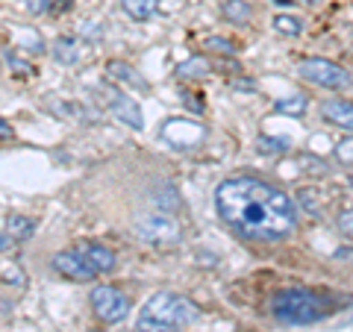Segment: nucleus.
<instances>
[{
    "label": "nucleus",
    "mask_w": 353,
    "mask_h": 332,
    "mask_svg": "<svg viewBox=\"0 0 353 332\" xmlns=\"http://www.w3.org/2000/svg\"><path fill=\"white\" fill-rule=\"evenodd\" d=\"M350 188H353V176H350Z\"/></svg>",
    "instance_id": "2f4dec72"
},
{
    "label": "nucleus",
    "mask_w": 353,
    "mask_h": 332,
    "mask_svg": "<svg viewBox=\"0 0 353 332\" xmlns=\"http://www.w3.org/2000/svg\"><path fill=\"white\" fill-rule=\"evenodd\" d=\"M53 59L62 62V65H74L80 59V41L71 39V36H62L53 41Z\"/></svg>",
    "instance_id": "2eb2a0df"
},
{
    "label": "nucleus",
    "mask_w": 353,
    "mask_h": 332,
    "mask_svg": "<svg viewBox=\"0 0 353 332\" xmlns=\"http://www.w3.org/2000/svg\"><path fill=\"white\" fill-rule=\"evenodd\" d=\"M12 138H15L12 124H9L6 118H0V141H12Z\"/></svg>",
    "instance_id": "bb28decb"
},
{
    "label": "nucleus",
    "mask_w": 353,
    "mask_h": 332,
    "mask_svg": "<svg viewBox=\"0 0 353 332\" xmlns=\"http://www.w3.org/2000/svg\"><path fill=\"white\" fill-rule=\"evenodd\" d=\"M301 3H306V6H321L324 0H301Z\"/></svg>",
    "instance_id": "c756f323"
},
{
    "label": "nucleus",
    "mask_w": 353,
    "mask_h": 332,
    "mask_svg": "<svg viewBox=\"0 0 353 332\" xmlns=\"http://www.w3.org/2000/svg\"><path fill=\"white\" fill-rule=\"evenodd\" d=\"M297 206L303 209L306 215H312V218H321V206H318V200H315V194L309 191V188H303L301 194H297Z\"/></svg>",
    "instance_id": "6ab92c4d"
},
{
    "label": "nucleus",
    "mask_w": 353,
    "mask_h": 332,
    "mask_svg": "<svg viewBox=\"0 0 353 332\" xmlns=\"http://www.w3.org/2000/svg\"><path fill=\"white\" fill-rule=\"evenodd\" d=\"M336 259H345V262H353V250H339Z\"/></svg>",
    "instance_id": "cd10ccee"
},
{
    "label": "nucleus",
    "mask_w": 353,
    "mask_h": 332,
    "mask_svg": "<svg viewBox=\"0 0 353 332\" xmlns=\"http://www.w3.org/2000/svg\"><path fill=\"white\" fill-rule=\"evenodd\" d=\"M206 48L215 50V53H236V44L230 39H221V36H209L206 39Z\"/></svg>",
    "instance_id": "5701e85b"
},
{
    "label": "nucleus",
    "mask_w": 353,
    "mask_h": 332,
    "mask_svg": "<svg viewBox=\"0 0 353 332\" xmlns=\"http://www.w3.org/2000/svg\"><path fill=\"white\" fill-rule=\"evenodd\" d=\"M121 6L132 21H148L157 12V0H121Z\"/></svg>",
    "instance_id": "f3484780"
},
{
    "label": "nucleus",
    "mask_w": 353,
    "mask_h": 332,
    "mask_svg": "<svg viewBox=\"0 0 353 332\" xmlns=\"http://www.w3.org/2000/svg\"><path fill=\"white\" fill-rule=\"evenodd\" d=\"M9 245H12V238H9V236H6V232H0V250H6Z\"/></svg>",
    "instance_id": "c85d7f7f"
},
{
    "label": "nucleus",
    "mask_w": 353,
    "mask_h": 332,
    "mask_svg": "<svg viewBox=\"0 0 353 332\" xmlns=\"http://www.w3.org/2000/svg\"><path fill=\"white\" fill-rule=\"evenodd\" d=\"M321 115H324V121H330V124L353 132V103L350 101H341V97H336V101H324Z\"/></svg>",
    "instance_id": "9d476101"
},
{
    "label": "nucleus",
    "mask_w": 353,
    "mask_h": 332,
    "mask_svg": "<svg viewBox=\"0 0 353 332\" xmlns=\"http://www.w3.org/2000/svg\"><path fill=\"white\" fill-rule=\"evenodd\" d=\"M136 332H180V326H171V324H159V320H148V318H139Z\"/></svg>",
    "instance_id": "aec40b11"
},
{
    "label": "nucleus",
    "mask_w": 353,
    "mask_h": 332,
    "mask_svg": "<svg viewBox=\"0 0 353 332\" xmlns=\"http://www.w3.org/2000/svg\"><path fill=\"white\" fill-rule=\"evenodd\" d=\"M306 106H309V101L303 94H289V97H280V101L274 103V109H277L280 115H289V118H301L306 112Z\"/></svg>",
    "instance_id": "dca6fc26"
},
{
    "label": "nucleus",
    "mask_w": 353,
    "mask_h": 332,
    "mask_svg": "<svg viewBox=\"0 0 353 332\" xmlns=\"http://www.w3.org/2000/svg\"><path fill=\"white\" fill-rule=\"evenodd\" d=\"M92 309L103 324H118L130 312V297L115 285H97L92 291Z\"/></svg>",
    "instance_id": "423d86ee"
},
{
    "label": "nucleus",
    "mask_w": 353,
    "mask_h": 332,
    "mask_svg": "<svg viewBox=\"0 0 353 332\" xmlns=\"http://www.w3.org/2000/svg\"><path fill=\"white\" fill-rule=\"evenodd\" d=\"M139 318L159 320V324H171V326H185V324H194V320L201 318V309H197L189 297H183V294L159 291V294H153L145 306H141Z\"/></svg>",
    "instance_id": "7ed1b4c3"
},
{
    "label": "nucleus",
    "mask_w": 353,
    "mask_h": 332,
    "mask_svg": "<svg viewBox=\"0 0 353 332\" xmlns=\"http://www.w3.org/2000/svg\"><path fill=\"white\" fill-rule=\"evenodd\" d=\"M30 12H36V15H41V12H48V9L53 6V0H30Z\"/></svg>",
    "instance_id": "a878e982"
},
{
    "label": "nucleus",
    "mask_w": 353,
    "mask_h": 332,
    "mask_svg": "<svg viewBox=\"0 0 353 332\" xmlns=\"http://www.w3.org/2000/svg\"><path fill=\"white\" fill-rule=\"evenodd\" d=\"M256 147H259L262 153H283V150H289V145H285L283 138H268V136H262V138L256 141Z\"/></svg>",
    "instance_id": "4be33fe9"
},
{
    "label": "nucleus",
    "mask_w": 353,
    "mask_h": 332,
    "mask_svg": "<svg viewBox=\"0 0 353 332\" xmlns=\"http://www.w3.org/2000/svg\"><path fill=\"white\" fill-rule=\"evenodd\" d=\"M136 232L141 236V241H148V245H157V247L180 245V238H183V227L176 224L171 215H157V212L139 218Z\"/></svg>",
    "instance_id": "39448f33"
},
{
    "label": "nucleus",
    "mask_w": 353,
    "mask_h": 332,
    "mask_svg": "<svg viewBox=\"0 0 353 332\" xmlns=\"http://www.w3.org/2000/svg\"><path fill=\"white\" fill-rule=\"evenodd\" d=\"M209 74H212V65L203 56H192V59L176 65V76H180V80H203Z\"/></svg>",
    "instance_id": "ddd939ff"
},
{
    "label": "nucleus",
    "mask_w": 353,
    "mask_h": 332,
    "mask_svg": "<svg viewBox=\"0 0 353 332\" xmlns=\"http://www.w3.org/2000/svg\"><path fill=\"white\" fill-rule=\"evenodd\" d=\"M221 12H224V18L230 21V24H236V27L250 24V18H253V9H250L248 0H224Z\"/></svg>",
    "instance_id": "4468645a"
},
{
    "label": "nucleus",
    "mask_w": 353,
    "mask_h": 332,
    "mask_svg": "<svg viewBox=\"0 0 353 332\" xmlns=\"http://www.w3.org/2000/svg\"><path fill=\"white\" fill-rule=\"evenodd\" d=\"M53 271H57L59 276H65V280H71V282H92L97 276V271L85 262V256L80 250L57 253V256H53Z\"/></svg>",
    "instance_id": "0eeeda50"
},
{
    "label": "nucleus",
    "mask_w": 353,
    "mask_h": 332,
    "mask_svg": "<svg viewBox=\"0 0 353 332\" xmlns=\"http://www.w3.org/2000/svg\"><path fill=\"white\" fill-rule=\"evenodd\" d=\"M336 156L341 159V165H353V138H345L336 147Z\"/></svg>",
    "instance_id": "b1692460"
},
{
    "label": "nucleus",
    "mask_w": 353,
    "mask_h": 332,
    "mask_svg": "<svg viewBox=\"0 0 353 332\" xmlns=\"http://www.w3.org/2000/svg\"><path fill=\"white\" fill-rule=\"evenodd\" d=\"M339 229L345 232V236H350V238H353V209H347V212H341V218H339Z\"/></svg>",
    "instance_id": "393cba45"
},
{
    "label": "nucleus",
    "mask_w": 353,
    "mask_h": 332,
    "mask_svg": "<svg viewBox=\"0 0 353 332\" xmlns=\"http://www.w3.org/2000/svg\"><path fill=\"white\" fill-rule=\"evenodd\" d=\"M106 74L112 76V80H118V83H124V85H130V88H139V92H145L148 88V80L141 76L132 65H127V62H109L106 65Z\"/></svg>",
    "instance_id": "9b49d317"
},
{
    "label": "nucleus",
    "mask_w": 353,
    "mask_h": 332,
    "mask_svg": "<svg viewBox=\"0 0 353 332\" xmlns=\"http://www.w3.org/2000/svg\"><path fill=\"white\" fill-rule=\"evenodd\" d=\"M221 220L248 241H285L297 229V206L283 188L259 176H230L215 188Z\"/></svg>",
    "instance_id": "f257e3e1"
},
{
    "label": "nucleus",
    "mask_w": 353,
    "mask_h": 332,
    "mask_svg": "<svg viewBox=\"0 0 353 332\" xmlns=\"http://www.w3.org/2000/svg\"><path fill=\"white\" fill-rule=\"evenodd\" d=\"M271 312L283 324H315V320H324L333 306H330L327 297L315 294V291H306V289H285L280 294H274L271 300Z\"/></svg>",
    "instance_id": "f03ea898"
},
{
    "label": "nucleus",
    "mask_w": 353,
    "mask_h": 332,
    "mask_svg": "<svg viewBox=\"0 0 353 332\" xmlns=\"http://www.w3.org/2000/svg\"><path fill=\"white\" fill-rule=\"evenodd\" d=\"M85 256V262L92 264V268L97 271V273H109V271H115V264H118V259H115V253L109 250L106 245H97V241H83L80 247H77Z\"/></svg>",
    "instance_id": "1a4fd4ad"
},
{
    "label": "nucleus",
    "mask_w": 353,
    "mask_h": 332,
    "mask_svg": "<svg viewBox=\"0 0 353 332\" xmlns=\"http://www.w3.org/2000/svg\"><path fill=\"white\" fill-rule=\"evenodd\" d=\"M274 24V30L280 32V36H289V39H294V36H301L303 32V21L297 18V15H285V12H280L277 18L271 21Z\"/></svg>",
    "instance_id": "a211bd4d"
},
{
    "label": "nucleus",
    "mask_w": 353,
    "mask_h": 332,
    "mask_svg": "<svg viewBox=\"0 0 353 332\" xmlns=\"http://www.w3.org/2000/svg\"><path fill=\"white\" fill-rule=\"evenodd\" d=\"M3 232L12 241H27V238H32V232H36V220L27 215H9L3 220Z\"/></svg>",
    "instance_id": "f8f14e48"
},
{
    "label": "nucleus",
    "mask_w": 353,
    "mask_h": 332,
    "mask_svg": "<svg viewBox=\"0 0 353 332\" xmlns=\"http://www.w3.org/2000/svg\"><path fill=\"white\" fill-rule=\"evenodd\" d=\"M106 94H109V109L115 112L121 124H127L132 129H145V118H141V109L136 101H130L127 94L115 92V88H106Z\"/></svg>",
    "instance_id": "6e6552de"
},
{
    "label": "nucleus",
    "mask_w": 353,
    "mask_h": 332,
    "mask_svg": "<svg viewBox=\"0 0 353 332\" xmlns=\"http://www.w3.org/2000/svg\"><path fill=\"white\" fill-rule=\"evenodd\" d=\"M6 65H9V68H12L18 76H30V74H36V71H32V65H30V62H24V59H18L12 50H6Z\"/></svg>",
    "instance_id": "412c9836"
},
{
    "label": "nucleus",
    "mask_w": 353,
    "mask_h": 332,
    "mask_svg": "<svg viewBox=\"0 0 353 332\" xmlns=\"http://www.w3.org/2000/svg\"><path fill=\"white\" fill-rule=\"evenodd\" d=\"M297 74H301V80H306V83L321 85V88H336V92L350 85V74L341 68V65L330 62V59H321V56L301 59L297 62Z\"/></svg>",
    "instance_id": "20e7f679"
},
{
    "label": "nucleus",
    "mask_w": 353,
    "mask_h": 332,
    "mask_svg": "<svg viewBox=\"0 0 353 332\" xmlns=\"http://www.w3.org/2000/svg\"><path fill=\"white\" fill-rule=\"evenodd\" d=\"M274 3H280V6H285V3H292V0H274Z\"/></svg>",
    "instance_id": "7c9ffc66"
}]
</instances>
